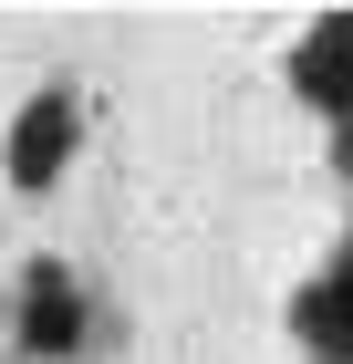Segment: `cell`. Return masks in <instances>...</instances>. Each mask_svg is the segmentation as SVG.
I'll list each match as a JSON object with an SVG mask.
<instances>
[{"label": "cell", "instance_id": "1", "mask_svg": "<svg viewBox=\"0 0 353 364\" xmlns=\"http://www.w3.org/2000/svg\"><path fill=\"white\" fill-rule=\"evenodd\" d=\"M73 146H83V94L73 84H42L21 114H11V136H0V156H11V188L42 198L63 167H73Z\"/></svg>", "mask_w": 353, "mask_h": 364}, {"label": "cell", "instance_id": "2", "mask_svg": "<svg viewBox=\"0 0 353 364\" xmlns=\"http://www.w3.org/2000/svg\"><path fill=\"white\" fill-rule=\"evenodd\" d=\"M21 354H42V364L83 354V281L63 260H31L21 271Z\"/></svg>", "mask_w": 353, "mask_h": 364}, {"label": "cell", "instance_id": "3", "mask_svg": "<svg viewBox=\"0 0 353 364\" xmlns=\"http://www.w3.org/2000/svg\"><path fill=\"white\" fill-rule=\"evenodd\" d=\"M291 84H301V105H322L332 125L353 114V11H343V21H322V31L291 53Z\"/></svg>", "mask_w": 353, "mask_h": 364}, {"label": "cell", "instance_id": "4", "mask_svg": "<svg viewBox=\"0 0 353 364\" xmlns=\"http://www.w3.org/2000/svg\"><path fill=\"white\" fill-rule=\"evenodd\" d=\"M291 323H301V343H312V354L353 364V250H343V260H332V271L291 302Z\"/></svg>", "mask_w": 353, "mask_h": 364}, {"label": "cell", "instance_id": "5", "mask_svg": "<svg viewBox=\"0 0 353 364\" xmlns=\"http://www.w3.org/2000/svg\"><path fill=\"white\" fill-rule=\"evenodd\" d=\"M332 156H343V177H353V114H343V125H332Z\"/></svg>", "mask_w": 353, "mask_h": 364}]
</instances>
